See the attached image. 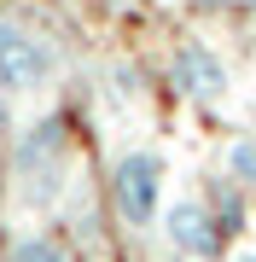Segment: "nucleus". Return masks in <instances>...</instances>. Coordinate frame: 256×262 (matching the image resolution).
Wrapping results in <instances>:
<instances>
[{"mask_svg": "<svg viewBox=\"0 0 256 262\" xmlns=\"http://www.w3.org/2000/svg\"><path fill=\"white\" fill-rule=\"evenodd\" d=\"M111 198H117V215H123L128 227H152L157 204H163V158L157 151H128V158H117Z\"/></svg>", "mask_w": 256, "mask_h": 262, "instance_id": "2", "label": "nucleus"}, {"mask_svg": "<svg viewBox=\"0 0 256 262\" xmlns=\"http://www.w3.org/2000/svg\"><path fill=\"white\" fill-rule=\"evenodd\" d=\"M227 175H233L245 192H256V140H233V146H227Z\"/></svg>", "mask_w": 256, "mask_h": 262, "instance_id": "7", "label": "nucleus"}, {"mask_svg": "<svg viewBox=\"0 0 256 262\" xmlns=\"http://www.w3.org/2000/svg\"><path fill=\"white\" fill-rule=\"evenodd\" d=\"M227 262H256V245H245V251H233Z\"/></svg>", "mask_w": 256, "mask_h": 262, "instance_id": "8", "label": "nucleus"}, {"mask_svg": "<svg viewBox=\"0 0 256 262\" xmlns=\"http://www.w3.org/2000/svg\"><path fill=\"white\" fill-rule=\"evenodd\" d=\"M64 169H70V134L58 117H41L24 128L18 158H12V175H18V198L24 204H53L58 187H64Z\"/></svg>", "mask_w": 256, "mask_h": 262, "instance_id": "1", "label": "nucleus"}, {"mask_svg": "<svg viewBox=\"0 0 256 262\" xmlns=\"http://www.w3.org/2000/svg\"><path fill=\"white\" fill-rule=\"evenodd\" d=\"M163 233H169V245L180 256H192V262H210L221 251V227H216V215H210V204H198V198H175V204L163 210Z\"/></svg>", "mask_w": 256, "mask_h": 262, "instance_id": "4", "label": "nucleus"}, {"mask_svg": "<svg viewBox=\"0 0 256 262\" xmlns=\"http://www.w3.org/2000/svg\"><path fill=\"white\" fill-rule=\"evenodd\" d=\"M175 70H180V82L192 88V94H204V99H216L221 88H227V70H221V58L204 47V41H187V47L175 53Z\"/></svg>", "mask_w": 256, "mask_h": 262, "instance_id": "5", "label": "nucleus"}, {"mask_svg": "<svg viewBox=\"0 0 256 262\" xmlns=\"http://www.w3.org/2000/svg\"><path fill=\"white\" fill-rule=\"evenodd\" d=\"M53 70H58V58L35 29L0 18V88L6 94H35V88L53 82Z\"/></svg>", "mask_w": 256, "mask_h": 262, "instance_id": "3", "label": "nucleus"}, {"mask_svg": "<svg viewBox=\"0 0 256 262\" xmlns=\"http://www.w3.org/2000/svg\"><path fill=\"white\" fill-rule=\"evenodd\" d=\"M12 262H70V251L53 233H24L18 245H12Z\"/></svg>", "mask_w": 256, "mask_h": 262, "instance_id": "6", "label": "nucleus"}]
</instances>
